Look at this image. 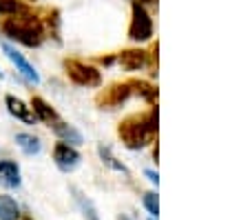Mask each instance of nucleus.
<instances>
[{"label": "nucleus", "mask_w": 250, "mask_h": 220, "mask_svg": "<svg viewBox=\"0 0 250 220\" xmlns=\"http://www.w3.org/2000/svg\"><path fill=\"white\" fill-rule=\"evenodd\" d=\"M0 31L5 38H9L16 45H22V47H40L47 38L44 23L38 16L29 14L27 9L0 20Z\"/></svg>", "instance_id": "obj_1"}, {"label": "nucleus", "mask_w": 250, "mask_h": 220, "mask_svg": "<svg viewBox=\"0 0 250 220\" xmlns=\"http://www.w3.org/2000/svg\"><path fill=\"white\" fill-rule=\"evenodd\" d=\"M155 131H157V111L155 109L148 114V118H133L120 124V138L131 149L144 147Z\"/></svg>", "instance_id": "obj_2"}, {"label": "nucleus", "mask_w": 250, "mask_h": 220, "mask_svg": "<svg viewBox=\"0 0 250 220\" xmlns=\"http://www.w3.org/2000/svg\"><path fill=\"white\" fill-rule=\"evenodd\" d=\"M64 69H66L69 80L80 87H100L102 85V73H100V69L84 60H76V58L64 60Z\"/></svg>", "instance_id": "obj_3"}, {"label": "nucleus", "mask_w": 250, "mask_h": 220, "mask_svg": "<svg viewBox=\"0 0 250 220\" xmlns=\"http://www.w3.org/2000/svg\"><path fill=\"white\" fill-rule=\"evenodd\" d=\"M0 49H2V53L7 56V60H9L11 65L16 67V72H18L20 76H22L24 80L29 82V85H40L38 69L33 67L31 62L24 58V53H20V49H16L14 43H7V40H2V43H0Z\"/></svg>", "instance_id": "obj_4"}, {"label": "nucleus", "mask_w": 250, "mask_h": 220, "mask_svg": "<svg viewBox=\"0 0 250 220\" xmlns=\"http://www.w3.org/2000/svg\"><path fill=\"white\" fill-rule=\"evenodd\" d=\"M128 36L135 43H144L153 36V20L146 14L142 2H133V18H131V27H128Z\"/></svg>", "instance_id": "obj_5"}, {"label": "nucleus", "mask_w": 250, "mask_h": 220, "mask_svg": "<svg viewBox=\"0 0 250 220\" xmlns=\"http://www.w3.org/2000/svg\"><path fill=\"white\" fill-rule=\"evenodd\" d=\"M51 156H53L56 167L60 169V171H64V173H71L73 169H78V165H80V160H82L80 151H78L73 145L62 143V140H58V143L53 145Z\"/></svg>", "instance_id": "obj_6"}, {"label": "nucleus", "mask_w": 250, "mask_h": 220, "mask_svg": "<svg viewBox=\"0 0 250 220\" xmlns=\"http://www.w3.org/2000/svg\"><path fill=\"white\" fill-rule=\"evenodd\" d=\"M5 107H7V111H9V116H14V118L20 120V122H24V124L38 122L36 116H33V111H31V107H29L22 98L14 96V94H7L5 96Z\"/></svg>", "instance_id": "obj_7"}, {"label": "nucleus", "mask_w": 250, "mask_h": 220, "mask_svg": "<svg viewBox=\"0 0 250 220\" xmlns=\"http://www.w3.org/2000/svg\"><path fill=\"white\" fill-rule=\"evenodd\" d=\"M51 131L58 136V140H62V143H69V145H73V147H78V145H82L84 143V138H82V134L73 127V124H69V122H64L62 118H58V120H53L51 124Z\"/></svg>", "instance_id": "obj_8"}, {"label": "nucleus", "mask_w": 250, "mask_h": 220, "mask_svg": "<svg viewBox=\"0 0 250 220\" xmlns=\"http://www.w3.org/2000/svg\"><path fill=\"white\" fill-rule=\"evenodd\" d=\"M0 182L9 189H18L22 185V176H20V167L16 160L2 158L0 160Z\"/></svg>", "instance_id": "obj_9"}, {"label": "nucleus", "mask_w": 250, "mask_h": 220, "mask_svg": "<svg viewBox=\"0 0 250 220\" xmlns=\"http://www.w3.org/2000/svg\"><path fill=\"white\" fill-rule=\"evenodd\" d=\"M29 107H31V111H33V116H36V120H38V122L51 124L53 120L60 118V116H58V111L53 109V107L49 105L44 98H40V96H33L31 102H29Z\"/></svg>", "instance_id": "obj_10"}, {"label": "nucleus", "mask_w": 250, "mask_h": 220, "mask_svg": "<svg viewBox=\"0 0 250 220\" xmlns=\"http://www.w3.org/2000/svg\"><path fill=\"white\" fill-rule=\"evenodd\" d=\"M14 140L24 156H38V153L42 151V140H40L38 136L29 134V131H18Z\"/></svg>", "instance_id": "obj_11"}, {"label": "nucleus", "mask_w": 250, "mask_h": 220, "mask_svg": "<svg viewBox=\"0 0 250 220\" xmlns=\"http://www.w3.org/2000/svg\"><path fill=\"white\" fill-rule=\"evenodd\" d=\"M20 205L16 202L14 196L9 194H0V220H20Z\"/></svg>", "instance_id": "obj_12"}, {"label": "nucleus", "mask_w": 250, "mask_h": 220, "mask_svg": "<svg viewBox=\"0 0 250 220\" xmlns=\"http://www.w3.org/2000/svg\"><path fill=\"white\" fill-rule=\"evenodd\" d=\"M120 65L128 72H135V69L144 67L146 65V51H124L120 53Z\"/></svg>", "instance_id": "obj_13"}, {"label": "nucleus", "mask_w": 250, "mask_h": 220, "mask_svg": "<svg viewBox=\"0 0 250 220\" xmlns=\"http://www.w3.org/2000/svg\"><path fill=\"white\" fill-rule=\"evenodd\" d=\"M126 96H128V85H118L106 91V94L100 98V102H102V105H120Z\"/></svg>", "instance_id": "obj_14"}, {"label": "nucleus", "mask_w": 250, "mask_h": 220, "mask_svg": "<svg viewBox=\"0 0 250 220\" xmlns=\"http://www.w3.org/2000/svg\"><path fill=\"white\" fill-rule=\"evenodd\" d=\"M98 153H100V158H102V163H104V165H109V167H113L115 171H122V173H126V176H128L126 167H124L122 163H118V158H115L113 153H111V149H109V147L100 145V147H98Z\"/></svg>", "instance_id": "obj_15"}, {"label": "nucleus", "mask_w": 250, "mask_h": 220, "mask_svg": "<svg viewBox=\"0 0 250 220\" xmlns=\"http://www.w3.org/2000/svg\"><path fill=\"white\" fill-rule=\"evenodd\" d=\"M24 11V5L20 0H0V16L7 18V16H16Z\"/></svg>", "instance_id": "obj_16"}, {"label": "nucleus", "mask_w": 250, "mask_h": 220, "mask_svg": "<svg viewBox=\"0 0 250 220\" xmlns=\"http://www.w3.org/2000/svg\"><path fill=\"white\" fill-rule=\"evenodd\" d=\"M142 205L148 209V214L153 216V218H157V214H160V202H157V194L148 192L144 194V198H142Z\"/></svg>", "instance_id": "obj_17"}, {"label": "nucleus", "mask_w": 250, "mask_h": 220, "mask_svg": "<svg viewBox=\"0 0 250 220\" xmlns=\"http://www.w3.org/2000/svg\"><path fill=\"white\" fill-rule=\"evenodd\" d=\"M144 173H146V178L153 182V185H157V182H160V176H157L155 171H151V169H146V171H144Z\"/></svg>", "instance_id": "obj_18"}, {"label": "nucleus", "mask_w": 250, "mask_h": 220, "mask_svg": "<svg viewBox=\"0 0 250 220\" xmlns=\"http://www.w3.org/2000/svg\"><path fill=\"white\" fill-rule=\"evenodd\" d=\"M20 220H33V218H29V216H24V218H20Z\"/></svg>", "instance_id": "obj_19"}, {"label": "nucleus", "mask_w": 250, "mask_h": 220, "mask_svg": "<svg viewBox=\"0 0 250 220\" xmlns=\"http://www.w3.org/2000/svg\"><path fill=\"white\" fill-rule=\"evenodd\" d=\"M0 78H2V72H0Z\"/></svg>", "instance_id": "obj_20"}, {"label": "nucleus", "mask_w": 250, "mask_h": 220, "mask_svg": "<svg viewBox=\"0 0 250 220\" xmlns=\"http://www.w3.org/2000/svg\"><path fill=\"white\" fill-rule=\"evenodd\" d=\"M151 220H155V218H153V216H151Z\"/></svg>", "instance_id": "obj_21"}]
</instances>
